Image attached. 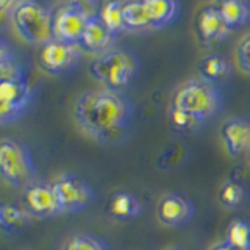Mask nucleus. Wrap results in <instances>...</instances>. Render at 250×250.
Masks as SVG:
<instances>
[{
    "label": "nucleus",
    "mask_w": 250,
    "mask_h": 250,
    "mask_svg": "<svg viewBox=\"0 0 250 250\" xmlns=\"http://www.w3.org/2000/svg\"><path fill=\"white\" fill-rule=\"evenodd\" d=\"M74 116L80 128L97 143L119 141L128 130L133 117V104L124 91L97 88L78 96Z\"/></svg>",
    "instance_id": "nucleus-1"
},
{
    "label": "nucleus",
    "mask_w": 250,
    "mask_h": 250,
    "mask_svg": "<svg viewBox=\"0 0 250 250\" xmlns=\"http://www.w3.org/2000/svg\"><path fill=\"white\" fill-rule=\"evenodd\" d=\"M16 33L30 45H42L53 38V10L44 0H16L10 13Z\"/></svg>",
    "instance_id": "nucleus-2"
},
{
    "label": "nucleus",
    "mask_w": 250,
    "mask_h": 250,
    "mask_svg": "<svg viewBox=\"0 0 250 250\" xmlns=\"http://www.w3.org/2000/svg\"><path fill=\"white\" fill-rule=\"evenodd\" d=\"M141 70V61L135 52L124 47H114L89 64V72L104 88L124 91L136 80Z\"/></svg>",
    "instance_id": "nucleus-3"
},
{
    "label": "nucleus",
    "mask_w": 250,
    "mask_h": 250,
    "mask_svg": "<svg viewBox=\"0 0 250 250\" xmlns=\"http://www.w3.org/2000/svg\"><path fill=\"white\" fill-rule=\"evenodd\" d=\"M170 106L182 108L203 117L207 122L216 117L224 108L221 86L213 84L202 77L182 83L172 94Z\"/></svg>",
    "instance_id": "nucleus-4"
},
{
    "label": "nucleus",
    "mask_w": 250,
    "mask_h": 250,
    "mask_svg": "<svg viewBox=\"0 0 250 250\" xmlns=\"http://www.w3.org/2000/svg\"><path fill=\"white\" fill-rule=\"evenodd\" d=\"M0 178L14 188H27L36 180L30 148L18 138L0 139Z\"/></svg>",
    "instance_id": "nucleus-5"
},
{
    "label": "nucleus",
    "mask_w": 250,
    "mask_h": 250,
    "mask_svg": "<svg viewBox=\"0 0 250 250\" xmlns=\"http://www.w3.org/2000/svg\"><path fill=\"white\" fill-rule=\"evenodd\" d=\"M83 50L80 45L62 42L52 38L38 47L36 61L42 72L49 75H66L80 64Z\"/></svg>",
    "instance_id": "nucleus-6"
},
{
    "label": "nucleus",
    "mask_w": 250,
    "mask_h": 250,
    "mask_svg": "<svg viewBox=\"0 0 250 250\" xmlns=\"http://www.w3.org/2000/svg\"><path fill=\"white\" fill-rule=\"evenodd\" d=\"M22 207L28 214L39 221H52L62 214V207L53 182L35 180L33 183L23 188Z\"/></svg>",
    "instance_id": "nucleus-7"
},
{
    "label": "nucleus",
    "mask_w": 250,
    "mask_h": 250,
    "mask_svg": "<svg viewBox=\"0 0 250 250\" xmlns=\"http://www.w3.org/2000/svg\"><path fill=\"white\" fill-rule=\"evenodd\" d=\"M62 207V214H77L89 208L94 202V188L86 180L72 172H66L53 180Z\"/></svg>",
    "instance_id": "nucleus-8"
},
{
    "label": "nucleus",
    "mask_w": 250,
    "mask_h": 250,
    "mask_svg": "<svg viewBox=\"0 0 250 250\" xmlns=\"http://www.w3.org/2000/svg\"><path fill=\"white\" fill-rule=\"evenodd\" d=\"M91 13L82 6L62 3L53 11V38L62 42L80 45Z\"/></svg>",
    "instance_id": "nucleus-9"
},
{
    "label": "nucleus",
    "mask_w": 250,
    "mask_h": 250,
    "mask_svg": "<svg viewBox=\"0 0 250 250\" xmlns=\"http://www.w3.org/2000/svg\"><path fill=\"white\" fill-rule=\"evenodd\" d=\"M195 208L191 199L182 192H167L158 200L156 205V219L164 227L178 229L189 224L194 217Z\"/></svg>",
    "instance_id": "nucleus-10"
},
{
    "label": "nucleus",
    "mask_w": 250,
    "mask_h": 250,
    "mask_svg": "<svg viewBox=\"0 0 250 250\" xmlns=\"http://www.w3.org/2000/svg\"><path fill=\"white\" fill-rule=\"evenodd\" d=\"M195 31L203 45L214 47L229 38L231 28L219 11L217 5H208L203 6L195 16Z\"/></svg>",
    "instance_id": "nucleus-11"
},
{
    "label": "nucleus",
    "mask_w": 250,
    "mask_h": 250,
    "mask_svg": "<svg viewBox=\"0 0 250 250\" xmlns=\"http://www.w3.org/2000/svg\"><path fill=\"white\" fill-rule=\"evenodd\" d=\"M221 138L233 158L250 155V119L230 117L221 125Z\"/></svg>",
    "instance_id": "nucleus-12"
},
{
    "label": "nucleus",
    "mask_w": 250,
    "mask_h": 250,
    "mask_svg": "<svg viewBox=\"0 0 250 250\" xmlns=\"http://www.w3.org/2000/svg\"><path fill=\"white\" fill-rule=\"evenodd\" d=\"M117 35L109 30L97 14H91L88 25L84 28L83 38L80 41V47L83 52H88L100 57L116 47Z\"/></svg>",
    "instance_id": "nucleus-13"
},
{
    "label": "nucleus",
    "mask_w": 250,
    "mask_h": 250,
    "mask_svg": "<svg viewBox=\"0 0 250 250\" xmlns=\"http://www.w3.org/2000/svg\"><path fill=\"white\" fill-rule=\"evenodd\" d=\"M141 3L153 31L172 25L180 16L178 0H141Z\"/></svg>",
    "instance_id": "nucleus-14"
},
{
    "label": "nucleus",
    "mask_w": 250,
    "mask_h": 250,
    "mask_svg": "<svg viewBox=\"0 0 250 250\" xmlns=\"http://www.w3.org/2000/svg\"><path fill=\"white\" fill-rule=\"evenodd\" d=\"M144 211V205L135 194L128 191H117L108 202V214L116 221L131 222Z\"/></svg>",
    "instance_id": "nucleus-15"
},
{
    "label": "nucleus",
    "mask_w": 250,
    "mask_h": 250,
    "mask_svg": "<svg viewBox=\"0 0 250 250\" xmlns=\"http://www.w3.org/2000/svg\"><path fill=\"white\" fill-rule=\"evenodd\" d=\"M233 62L229 57L221 53H209L200 61L199 77L213 84L221 86L233 77Z\"/></svg>",
    "instance_id": "nucleus-16"
},
{
    "label": "nucleus",
    "mask_w": 250,
    "mask_h": 250,
    "mask_svg": "<svg viewBox=\"0 0 250 250\" xmlns=\"http://www.w3.org/2000/svg\"><path fill=\"white\" fill-rule=\"evenodd\" d=\"M217 200L224 208L231 211L244 208L250 200V191L247 183L242 178L236 177L224 180L217 191Z\"/></svg>",
    "instance_id": "nucleus-17"
},
{
    "label": "nucleus",
    "mask_w": 250,
    "mask_h": 250,
    "mask_svg": "<svg viewBox=\"0 0 250 250\" xmlns=\"http://www.w3.org/2000/svg\"><path fill=\"white\" fill-rule=\"evenodd\" d=\"M0 100H3L13 108L27 111L30 104L33 102V91H31L27 78L0 84Z\"/></svg>",
    "instance_id": "nucleus-18"
},
{
    "label": "nucleus",
    "mask_w": 250,
    "mask_h": 250,
    "mask_svg": "<svg viewBox=\"0 0 250 250\" xmlns=\"http://www.w3.org/2000/svg\"><path fill=\"white\" fill-rule=\"evenodd\" d=\"M167 119L174 133L183 135V136L195 135V133H199L207 124V121L203 119V117L186 111V109H182V108L170 106V105L167 109Z\"/></svg>",
    "instance_id": "nucleus-19"
},
{
    "label": "nucleus",
    "mask_w": 250,
    "mask_h": 250,
    "mask_svg": "<svg viewBox=\"0 0 250 250\" xmlns=\"http://www.w3.org/2000/svg\"><path fill=\"white\" fill-rule=\"evenodd\" d=\"M28 211L22 205H10V203H2L0 209V230L8 234H19L28 229L31 222Z\"/></svg>",
    "instance_id": "nucleus-20"
},
{
    "label": "nucleus",
    "mask_w": 250,
    "mask_h": 250,
    "mask_svg": "<svg viewBox=\"0 0 250 250\" xmlns=\"http://www.w3.org/2000/svg\"><path fill=\"white\" fill-rule=\"evenodd\" d=\"M217 8L231 30H238L250 22L249 0H219Z\"/></svg>",
    "instance_id": "nucleus-21"
},
{
    "label": "nucleus",
    "mask_w": 250,
    "mask_h": 250,
    "mask_svg": "<svg viewBox=\"0 0 250 250\" xmlns=\"http://www.w3.org/2000/svg\"><path fill=\"white\" fill-rule=\"evenodd\" d=\"M125 30L128 33H147L153 31L150 22L144 13L141 0H122Z\"/></svg>",
    "instance_id": "nucleus-22"
},
{
    "label": "nucleus",
    "mask_w": 250,
    "mask_h": 250,
    "mask_svg": "<svg viewBox=\"0 0 250 250\" xmlns=\"http://www.w3.org/2000/svg\"><path fill=\"white\" fill-rule=\"evenodd\" d=\"M97 16L116 35L127 33V30H125V21H124L122 0H106V2L102 5Z\"/></svg>",
    "instance_id": "nucleus-23"
},
{
    "label": "nucleus",
    "mask_w": 250,
    "mask_h": 250,
    "mask_svg": "<svg viewBox=\"0 0 250 250\" xmlns=\"http://www.w3.org/2000/svg\"><path fill=\"white\" fill-rule=\"evenodd\" d=\"M62 250H109V247L97 234L82 231L69 236L62 246Z\"/></svg>",
    "instance_id": "nucleus-24"
},
{
    "label": "nucleus",
    "mask_w": 250,
    "mask_h": 250,
    "mask_svg": "<svg viewBox=\"0 0 250 250\" xmlns=\"http://www.w3.org/2000/svg\"><path fill=\"white\" fill-rule=\"evenodd\" d=\"M225 241L242 250H250V221L246 219L231 221L225 233Z\"/></svg>",
    "instance_id": "nucleus-25"
},
{
    "label": "nucleus",
    "mask_w": 250,
    "mask_h": 250,
    "mask_svg": "<svg viewBox=\"0 0 250 250\" xmlns=\"http://www.w3.org/2000/svg\"><path fill=\"white\" fill-rule=\"evenodd\" d=\"M23 78H27L25 72L16 60L0 62V84L13 80H23Z\"/></svg>",
    "instance_id": "nucleus-26"
},
{
    "label": "nucleus",
    "mask_w": 250,
    "mask_h": 250,
    "mask_svg": "<svg viewBox=\"0 0 250 250\" xmlns=\"http://www.w3.org/2000/svg\"><path fill=\"white\" fill-rule=\"evenodd\" d=\"M236 60L242 72L250 75V33H247L241 39V42L236 49Z\"/></svg>",
    "instance_id": "nucleus-27"
},
{
    "label": "nucleus",
    "mask_w": 250,
    "mask_h": 250,
    "mask_svg": "<svg viewBox=\"0 0 250 250\" xmlns=\"http://www.w3.org/2000/svg\"><path fill=\"white\" fill-rule=\"evenodd\" d=\"M25 113L27 111L13 108L8 104H5L3 100H0V125H6V124H13L16 121H19Z\"/></svg>",
    "instance_id": "nucleus-28"
},
{
    "label": "nucleus",
    "mask_w": 250,
    "mask_h": 250,
    "mask_svg": "<svg viewBox=\"0 0 250 250\" xmlns=\"http://www.w3.org/2000/svg\"><path fill=\"white\" fill-rule=\"evenodd\" d=\"M10 60H16L14 58V50L11 44L6 41V39L0 35V62L10 61Z\"/></svg>",
    "instance_id": "nucleus-29"
},
{
    "label": "nucleus",
    "mask_w": 250,
    "mask_h": 250,
    "mask_svg": "<svg viewBox=\"0 0 250 250\" xmlns=\"http://www.w3.org/2000/svg\"><path fill=\"white\" fill-rule=\"evenodd\" d=\"M14 3H16V0H0V21H2L5 16L10 18V13L13 10Z\"/></svg>",
    "instance_id": "nucleus-30"
},
{
    "label": "nucleus",
    "mask_w": 250,
    "mask_h": 250,
    "mask_svg": "<svg viewBox=\"0 0 250 250\" xmlns=\"http://www.w3.org/2000/svg\"><path fill=\"white\" fill-rule=\"evenodd\" d=\"M208 250H242V249L230 244L229 241H221V242H217V244H214L213 247H209Z\"/></svg>",
    "instance_id": "nucleus-31"
},
{
    "label": "nucleus",
    "mask_w": 250,
    "mask_h": 250,
    "mask_svg": "<svg viewBox=\"0 0 250 250\" xmlns=\"http://www.w3.org/2000/svg\"><path fill=\"white\" fill-rule=\"evenodd\" d=\"M96 2H97V0H64V3L75 5V6H82V8H86V10H88L89 6H92Z\"/></svg>",
    "instance_id": "nucleus-32"
},
{
    "label": "nucleus",
    "mask_w": 250,
    "mask_h": 250,
    "mask_svg": "<svg viewBox=\"0 0 250 250\" xmlns=\"http://www.w3.org/2000/svg\"><path fill=\"white\" fill-rule=\"evenodd\" d=\"M167 250H189V249H185V247H180V246H174V247H170Z\"/></svg>",
    "instance_id": "nucleus-33"
},
{
    "label": "nucleus",
    "mask_w": 250,
    "mask_h": 250,
    "mask_svg": "<svg viewBox=\"0 0 250 250\" xmlns=\"http://www.w3.org/2000/svg\"><path fill=\"white\" fill-rule=\"evenodd\" d=\"M0 209H2V203H0Z\"/></svg>",
    "instance_id": "nucleus-34"
},
{
    "label": "nucleus",
    "mask_w": 250,
    "mask_h": 250,
    "mask_svg": "<svg viewBox=\"0 0 250 250\" xmlns=\"http://www.w3.org/2000/svg\"><path fill=\"white\" fill-rule=\"evenodd\" d=\"M217 2H219V0H217Z\"/></svg>",
    "instance_id": "nucleus-35"
}]
</instances>
